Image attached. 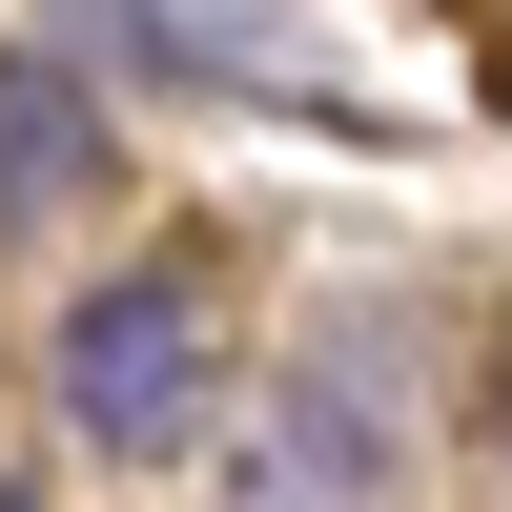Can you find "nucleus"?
<instances>
[{"instance_id":"f257e3e1","label":"nucleus","mask_w":512,"mask_h":512,"mask_svg":"<svg viewBox=\"0 0 512 512\" xmlns=\"http://www.w3.org/2000/svg\"><path fill=\"white\" fill-rule=\"evenodd\" d=\"M205 369H226V308H205V267H103L62 308V431L82 451H185L205 431Z\"/></svg>"},{"instance_id":"f03ea898","label":"nucleus","mask_w":512,"mask_h":512,"mask_svg":"<svg viewBox=\"0 0 512 512\" xmlns=\"http://www.w3.org/2000/svg\"><path fill=\"white\" fill-rule=\"evenodd\" d=\"M390 472V410H369V369H308V390H267L226 431V512H369Z\"/></svg>"},{"instance_id":"7ed1b4c3","label":"nucleus","mask_w":512,"mask_h":512,"mask_svg":"<svg viewBox=\"0 0 512 512\" xmlns=\"http://www.w3.org/2000/svg\"><path fill=\"white\" fill-rule=\"evenodd\" d=\"M103 185V103H82V62H41V41H0V226H41V205Z\"/></svg>"},{"instance_id":"20e7f679","label":"nucleus","mask_w":512,"mask_h":512,"mask_svg":"<svg viewBox=\"0 0 512 512\" xmlns=\"http://www.w3.org/2000/svg\"><path fill=\"white\" fill-rule=\"evenodd\" d=\"M492 410H512V369H492Z\"/></svg>"},{"instance_id":"39448f33","label":"nucleus","mask_w":512,"mask_h":512,"mask_svg":"<svg viewBox=\"0 0 512 512\" xmlns=\"http://www.w3.org/2000/svg\"><path fill=\"white\" fill-rule=\"evenodd\" d=\"M0 512H21V492H0Z\"/></svg>"}]
</instances>
